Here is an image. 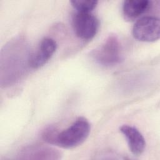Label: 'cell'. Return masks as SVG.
I'll return each instance as SVG.
<instances>
[{
	"instance_id": "8",
	"label": "cell",
	"mask_w": 160,
	"mask_h": 160,
	"mask_svg": "<svg viewBox=\"0 0 160 160\" xmlns=\"http://www.w3.org/2000/svg\"><path fill=\"white\" fill-rule=\"evenodd\" d=\"M70 3L71 4L72 6L76 9L77 12H91L97 6L98 1L73 0L71 1Z\"/></svg>"
},
{
	"instance_id": "1",
	"label": "cell",
	"mask_w": 160,
	"mask_h": 160,
	"mask_svg": "<svg viewBox=\"0 0 160 160\" xmlns=\"http://www.w3.org/2000/svg\"><path fill=\"white\" fill-rule=\"evenodd\" d=\"M91 131L89 121L83 117L78 118L71 126L59 132L56 145L64 149H72L82 144Z\"/></svg>"
},
{
	"instance_id": "6",
	"label": "cell",
	"mask_w": 160,
	"mask_h": 160,
	"mask_svg": "<svg viewBox=\"0 0 160 160\" xmlns=\"http://www.w3.org/2000/svg\"><path fill=\"white\" fill-rule=\"evenodd\" d=\"M120 132L126 139L130 151L135 156L143 153L146 148V141L141 132L135 127L124 124L119 128Z\"/></svg>"
},
{
	"instance_id": "9",
	"label": "cell",
	"mask_w": 160,
	"mask_h": 160,
	"mask_svg": "<svg viewBox=\"0 0 160 160\" xmlns=\"http://www.w3.org/2000/svg\"><path fill=\"white\" fill-rule=\"evenodd\" d=\"M59 131L54 126L47 127L42 133V138L46 142L56 145V141Z\"/></svg>"
},
{
	"instance_id": "4",
	"label": "cell",
	"mask_w": 160,
	"mask_h": 160,
	"mask_svg": "<svg viewBox=\"0 0 160 160\" xmlns=\"http://www.w3.org/2000/svg\"><path fill=\"white\" fill-rule=\"evenodd\" d=\"M133 37L139 41L154 42L160 36V21L154 16H144L138 19L132 29Z\"/></svg>"
},
{
	"instance_id": "3",
	"label": "cell",
	"mask_w": 160,
	"mask_h": 160,
	"mask_svg": "<svg viewBox=\"0 0 160 160\" xmlns=\"http://www.w3.org/2000/svg\"><path fill=\"white\" fill-rule=\"evenodd\" d=\"M72 26L79 38L91 40L98 32L99 21L91 12H77L72 17Z\"/></svg>"
},
{
	"instance_id": "7",
	"label": "cell",
	"mask_w": 160,
	"mask_h": 160,
	"mask_svg": "<svg viewBox=\"0 0 160 160\" xmlns=\"http://www.w3.org/2000/svg\"><path fill=\"white\" fill-rule=\"evenodd\" d=\"M151 2L148 0H127L122 4V15L126 21L135 20L149 10Z\"/></svg>"
},
{
	"instance_id": "5",
	"label": "cell",
	"mask_w": 160,
	"mask_h": 160,
	"mask_svg": "<svg viewBox=\"0 0 160 160\" xmlns=\"http://www.w3.org/2000/svg\"><path fill=\"white\" fill-rule=\"evenodd\" d=\"M57 49L56 42L51 38H43L36 50L28 58V65L33 69L44 66L53 56Z\"/></svg>"
},
{
	"instance_id": "2",
	"label": "cell",
	"mask_w": 160,
	"mask_h": 160,
	"mask_svg": "<svg viewBox=\"0 0 160 160\" xmlns=\"http://www.w3.org/2000/svg\"><path fill=\"white\" fill-rule=\"evenodd\" d=\"M94 58L100 64L112 66L119 64L122 60L121 46L118 38L109 35L94 52Z\"/></svg>"
}]
</instances>
